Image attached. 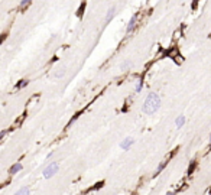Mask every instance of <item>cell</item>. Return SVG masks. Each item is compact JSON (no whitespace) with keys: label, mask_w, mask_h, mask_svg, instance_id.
Wrapping results in <instances>:
<instances>
[{"label":"cell","mask_w":211,"mask_h":195,"mask_svg":"<svg viewBox=\"0 0 211 195\" xmlns=\"http://www.w3.org/2000/svg\"><path fill=\"white\" fill-rule=\"evenodd\" d=\"M84 7H85V3H83V5H81V7L78 9V13H77V15H78L80 17L83 16V13H84Z\"/></svg>","instance_id":"4fadbf2b"},{"label":"cell","mask_w":211,"mask_h":195,"mask_svg":"<svg viewBox=\"0 0 211 195\" xmlns=\"http://www.w3.org/2000/svg\"><path fill=\"white\" fill-rule=\"evenodd\" d=\"M138 22H139V17H138V15H133V16L130 17L129 23L126 25V32H127V34L133 32L134 29H136V26H138Z\"/></svg>","instance_id":"3957f363"},{"label":"cell","mask_w":211,"mask_h":195,"mask_svg":"<svg viewBox=\"0 0 211 195\" xmlns=\"http://www.w3.org/2000/svg\"><path fill=\"white\" fill-rule=\"evenodd\" d=\"M15 195H32L30 194V190H29V186H23V188H20V190L17 191Z\"/></svg>","instance_id":"9c48e42d"},{"label":"cell","mask_w":211,"mask_h":195,"mask_svg":"<svg viewBox=\"0 0 211 195\" xmlns=\"http://www.w3.org/2000/svg\"><path fill=\"white\" fill-rule=\"evenodd\" d=\"M166 195H175V191H169V192H166Z\"/></svg>","instance_id":"2e32d148"},{"label":"cell","mask_w":211,"mask_h":195,"mask_svg":"<svg viewBox=\"0 0 211 195\" xmlns=\"http://www.w3.org/2000/svg\"><path fill=\"white\" fill-rule=\"evenodd\" d=\"M32 2H34V0H22V2H20V5H19V10H20V12H25L29 7V6L32 5Z\"/></svg>","instance_id":"52a82bcc"},{"label":"cell","mask_w":211,"mask_h":195,"mask_svg":"<svg viewBox=\"0 0 211 195\" xmlns=\"http://www.w3.org/2000/svg\"><path fill=\"white\" fill-rule=\"evenodd\" d=\"M130 68V62H124L122 65V69H129Z\"/></svg>","instance_id":"9a60e30c"},{"label":"cell","mask_w":211,"mask_h":195,"mask_svg":"<svg viewBox=\"0 0 211 195\" xmlns=\"http://www.w3.org/2000/svg\"><path fill=\"white\" fill-rule=\"evenodd\" d=\"M133 143H134V140L132 137H126V139H123L120 142V147H122L123 151H130V147L133 146Z\"/></svg>","instance_id":"277c9868"},{"label":"cell","mask_w":211,"mask_h":195,"mask_svg":"<svg viewBox=\"0 0 211 195\" xmlns=\"http://www.w3.org/2000/svg\"><path fill=\"white\" fill-rule=\"evenodd\" d=\"M28 84H29V80H22L20 83L17 84V88H25Z\"/></svg>","instance_id":"8fae6325"},{"label":"cell","mask_w":211,"mask_h":195,"mask_svg":"<svg viewBox=\"0 0 211 195\" xmlns=\"http://www.w3.org/2000/svg\"><path fill=\"white\" fill-rule=\"evenodd\" d=\"M58 169H59L58 163H56V162H51L49 165L45 168V171H44V178H45V179H51L56 172H58Z\"/></svg>","instance_id":"7a4b0ae2"},{"label":"cell","mask_w":211,"mask_h":195,"mask_svg":"<svg viewBox=\"0 0 211 195\" xmlns=\"http://www.w3.org/2000/svg\"><path fill=\"white\" fill-rule=\"evenodd\" d=\"M166 165H168V161H163V162H162L161 165L158 166V169H156V173H159V172H161V171H162V169H163L165 166H166Z\"/></svg>","instance_id":"7c38bea8"},{"label":"cell","mask_w":211,"mask_h":195,"mask_svg":"<svg viewBox=\"0 0 211 195\" xmlns=\"http://www.w3.org/2000/svg\"><path fill=\"white\" fill-rule=\"evenodd\" d=\"M64 74H65V71H64V69H61L59 73H56V74H55V77H56V78H61V77H64Z\"/></svg>","instance_id":"5bb4252c"},{"label":"cell","mask_w":211,"mask_h":195,"mask_svg":"<svg viewBox=\"0 0 211 195\" xmlns=\"http://www.w3.org/2000/svg\"><path fill=\"white\" fill-rule=\"evenodd\" d=\"M184 124H185V117H184V116H178L177 120H175V126H177L178 129H181Z\"/></svg>","instance_id":"ba28073f"},{"label":"cell","mask_w":211,"mask_h":195,"mask_svg":"<svg viewBox=\"0 0 211 195\" xmlns=\"http://www.w3.org/2000/svg\"><path fill=\"white\" fill-rule=\"evenodd\" d=\"M22 168H23L22 163H19V162H17V163H15V165L9 169V173H10V175H16L17 172H20V171H22Z\"/></svg>","instance_id":"8992f818"},{"label":"cell","mask_w":211,"mask_h":195,"mask_svg":"<svg viewBox=\"0 0 211 195\" xmlns=\"http://www.w3.org/2000/svg\"><path fill=\"white\" fill-rule=\"evenodd\" d=\"M142 88H143V80L140 78V80H138V84H136V93H140Z\"/></svg>","instance_id":"30bf717a"},{"label":"cell","mask_w":211,"mask_h":195,"mask_svg":"<svg viewBox=\"0 0 211 195\" xmlns=\"http://www.w3.org/2000/svg\"><path fill=\"white\" fill-rule=\"evenodd\" d=\"M114 15H116V7H114V6H111L110 9L107 10V15H106L104 22H106V23L111 22V20H113V17H114Z\"/></svg>","instance_id":"5b68a950"},{"label":"cell","mask_w":211,"mask_h":195,"mask_svg":"<svg viewBox=\"0 0 211 195\" xmlns=\"http://www.w3.org/2000/svg\"><path fill=\"white\" fill-rule=\"evenodd\" d=\"M161 107V98L156 93H149L148 97L145 98L143 103V113L145 114H155Z\"/></svg>","instance_id":"6da1fadb"}]
</instances>
